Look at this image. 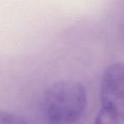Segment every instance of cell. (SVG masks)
Listing matches in <instances>:
<instances>
[{
	"label": "cell",
	"mask_w": 124,
	"mask_h": 124,
	"mask_svg": "<svg viewBox=\"0 0 124 124\" xmlns=\"http://www.w3.org/2000/svg\"><path fill=\"white\" fill-rule=\"evenodd\" d=\"M100 102L93 124H124V64L114 63L104 71Z\"/></svg>",
	"instance_id": "cell-2"
},
{
	"label": "cell",
	"mask_w": 124,
	"mask_h": 124,
	"mask_svg": "<svg viewBox=\"0 0 124 124\" xmlns=\"http://www.w3.org/2000/svg\"><path fill=\"white\" fill-rule=\"evenodd\" d=\"M87 106L85 87L78 82L66 80L55 83L48 89L43 112L50 124H75L83 116Z\"/></svg>",
	"instance_id": "cell-1"
},
{
	"label": "cell",
	"mask_w": 124,
	"mask_h": 124,
	"mask_svg": "<svg viewBox=\"0 0 124 124\" xmlns=\"http://www.w3.org/2000/svg\"><path fill=\"white\" fill-rule=\"evenodd\" d=\"M0 124H28V122L17 114L0 110Z\"/></svg>",
	"instance_id": "cell-3"
}]
</instances>
